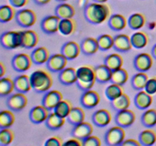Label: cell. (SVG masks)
Listing matches in <instances>:
<instances>
[{"instance_id":"obj_1","label":"cell","mask_w":156,"mask_h":146,"mask_svg":"<svg viewBox=\"0 0 156 146\" xmlns=\"http://www.w3.org/2000/svg\"><path fill=\"white\" fill-rule=\"evenodd\" d=\"M110 15V9L105 3L91 2L84 9V18L89 24L98 25L102 24Z\"/></svg>"},{"instance_id":"obj_2","label":"cell","mask_w":156,"mask_h":146,"mask_svg":"<svg viewBox=\"0 0 156 146\" xmlns=\"http://www.w3.org/2000/svg\"><path fill=\"white\" fill-rule=\"evenodd\" d=\"M32 89L38 94L46 93L53 85V78L48 71L38 69L33 71L30 76Z\"/></svg>"},{"instance_id":"obj_3","label":"cell","mask_w":156,"mask_h":146,"mask_svg":"<svg viewBox=\"0 0 156 146\" xmlns=\"http://www.w3.org/2000/svg\"><path fill=\"white\" fill-rule=\"evenodd\" d=\"M1 45L5 50H15L21 45V31H5L1 35Z\"/></svg>"},{"instance_id":"obj_4","label":"cell","mask_w":156,"mask_h":146,"mask_svg":"<svg viewBox=\"0 0 156 146\" xmlns=\"http://www.w3.org/2000/svg\"><path fill=\"white\" fill-rule=\"evenodd\" d=\"M125 131L119 126L110 128L105 135V144L110 146L121 145L125 140Z\"/></svg>"},{"instance_id":"obj_5","label":"cell","mask_w":156,"mask_h":146,"mask_svg":"<svg viewBox=\"0 0 156 146\" xmlns=\"http://www.w3.org/2000/svg\"><path fill=\"white\" fill-rule=\"evenodd\" d=\"M15 19L20 27L28 28L32 27L36 23L37 15L31 9H23L17 11Z\"/></svg>"},{"instance_id":"obj_6","label":"cell","mask_w":156,"mask_h":146,"mask_svg":"<svg viewBox=\"0 0 156 146\" xmlns=\"http://www.w3.org/2000/svg\"><path fill=\"white\" fill-rule=\"evenodd\" d=\"M27 105V98L25 94L17 92L8 97L6 100V106L9 109L14 112H20L23 110Z\"/></svg>"},{"instance_id":"obj_7","label":"cell","mask_w":156,"mask_h":146,"mask_svg":"<svg viewBox=\"0 0 156 146\" xmlns=\"http://www.w3.org/2000/svg\"><path fill=\"white\" fill-rule=\"evenodd\" d=\"M32 59L27 53H18L12 57V66L18 72H24L31 67Z\"/></svg>"},{"instance_id":"obj_8","label":"cell","mask_w":156,"mask_h":146,"mask_svg":"<svg viewBox=\"0 0 156 146\" xmlns=\"http://www.w3.org/2000/svg\"><path fill=\"white\" fill-rule=\"evenodd\" d=\"M68 61V59L61 53H56V54L50 55V58L46 62V66L47 69L51 72H59L66 67Z\"/></svg>"},{"instance_id":"obj_9","label":"cell","mask_w":156,"mask_h":146,"mask_svg":"<svg viewBox=\"0 0 156 146\" xmlns=\"http://www.w3.org/2000/svg\"><path fill=\"white\" fill-rule=\"evenodd\" d=\"M136 120V114L129 109L117 111L114 117V122L117 126L123 128H129Z\"/></svg>"},{"instance_id":"obj_10","label":"cell","mask_w":156,"mask_h":146,"mask_svg":"<svg viewBox=\"0 0 156 146\" xmlns=\"http://www.w3.org/2000/svg\"><path fill=\"white\" fill-rule=\"evenodd\" d=\"M153 65V59L152 55L146 53H139L133 59V67L135 69L141 72L149 71Z\"/></svg>"},{"instance_id":"obj_11","label":"cell","mask_w":156,"mask_h":146,"mask_svg":"<svg viewBox=\"0 0 156 146\" xmlns=\"http://www.w3.org/2000/svg\"><path fill=\"white\" fill-rule=\"evenodd\" d=\"M63 97L60 91L57 90H51L44 94L41 100V104L45 106L49 111H51L54 109L56 105L62 100Z\"/></svg>"},{"instance_id":"obj_12","label":"cell","mask_w":156,"mask_h":146,"mask_svg":"<svg viewBox=\"0 0 156 146\" xmlns=\"http://www.w3.org/2000/svg\"><path fill=\"white\" fill-rule=\"evenodd\" d=\"M101 97L98 93L93 90L84 91L81 95L80 103L82 107L87 109H91L94 108L100 103Z\"/></svg>"},{"instance_id":"obj_13","label":"cell","mask_w":156,"mask_h":146,"mask_svg":"<svg viewBox=\"0 0 156 146\" xmlns=\"http://www.w3.org/2000/svg\"><path fill=\"white\" fill-rule=\"evenodd\" d=\"M60 18L56 15H47L44 17L41 22V28L47 34H53L59 31Z\"/></svg>"},{"instance_id":"obj_14","label":"cell","mask_w":156,"mask_h":146,"mask_svg":"<svg viewBox=\"0 0 156 146\" xmlns=\"http://www.w3.org/2000/svg\"><path fill=\"white\" fill-rule=\"evenodd\" d=\"M92 132L93 126H91V123L83 121L82 123H79L76 126H73L71 135L72 137H74V138L82 141L87 137L90 136L92 134Z\"/></svg>"},{"instance_id":"obj_15","label":"cell","mask_w":156,"mask_h":146,"mask_svg":"<svg viewBox=\"0 0 156 146\" xmlns=\"http://www.w3.org/2000/svg\"><path fill=\"white\" fill-rule=\"evenodd\" d=\"M50 111L41 105L35 106L29 112V120L34 124H41L45 123L47 116L50 114Z\"/></svg>"},{"instance_id":"obj_16","label":"cell","mask_w":156,"mask_h":146,"mask_svg":"<svg viewBox=\"0 0 156 146\" xmlns=\"http://www.w3.org/2000/svg\"><path fill=\"white\" fill-rule=\"evenodd\" d=\"M91 121L97 127H106L111 121V114L106 109H98L91 116Z\"/></svg>"},{"instance_id":"obj_17","label":"cell","mask_w":156,"mask_h":146,"mask_svg":"<svg viewBox=\"0 0 156 146\" xmlns=\"http://www.w3.org/2000/svg\"><path fill=\"white\" fill-rule=\"evenodd\" d=\"M114 50L119 53H126L131 50L133 48L130 37L128 35L121 33L114 36Z\"/></svg>"},{"instance_id":"obj_18","label":"cell","mask_w":156,"mask_h":146,"mask_svg":"<svg viewBox=\"0 0 156 146\" xmlns=\"http://www.w3.org/2000/svg\"><path fill=\"white\" fill-rule=\"evenodd\" d=\"M60 53L69 61L73 60V59H76L79 56V53H81L80 45H79L75 41L66 42L61 47Z\"/></svg>"},{"instance_id":"obj_19","label":"cell","mask_w":156,"mask_h":146,"mask_svg":"<svg viewBox=\"0 0 156 146\" xmlns=\"http://www.w3.org/2000/svg\"><path fill=\"white\" fill-rule=\"evenodd\" d=\"M59 82L64 86H70L76 83L77 81V69L73 68V67H69L65 68L59 72L58 75Z\"/></svg>"},{"instance_id":"obj_20","label":"cell","mask_w":156,"mask_h":146,"mask_svg":"<svg viewBox=\"0 0 156 146\" xmlns=\"http://www.w3.org/2000/svg\"><path fill=\"white\" fill-rule=\"evenodd\" d=\"M21 47L30 50L33 49L37 45L39 41L38 34L34 30H24L21 31Z\"/></svg>"},{"instance_id":"obj_21","label":"cell","mask_w":156,"mask_h":146,"mask_svg":"<svg viewBox=\"0 0 156 146\" xmlns=\"http://www.w3.org/2000/svg\"><path fill=\"white\" fill-rule=\"evenodd\" d=\"M153 98L152 95L146 91H139L134 97V104L139 109L144 110L147 109L152 105Z\"/></svg>"},{"instance_id":"obj_22","label":"cell","mask_w":156,"mask_h":146,"mask_svg":"<svg viewBox=\"0 0 156 146\" xmlns=\"http://www.w3.org/2000/svg\"><path fill=\"white\" fill-rule=\"evenodd\" d=\"M81 52L85 56H92L99 50L97 39L94 37H85L80 43Z\"/></svg>"},{"instance_id":"obj_23","label":"cell","mask_w":156,"mask_h":146,"mask_svg":"<svg viewBox=\"0 0 156 146\" xmlns=\"http://www.w3.org/2000/svg\"><path fill=\"white\" fill-rule=\"evenodd\" d=\"M14 85L15 90L17 92L26 94L32 89L30 77L27 75H20L16 76L14 78Z\"/></svg>"},{"instance_id":"obj_24","label":"cell","mask_w":156,"mask_h":146,"mask_svg":"<svg viewBox=\"0 0 156 146\" xmlns=\"http://www.w3.org/2000/svg\"><path fill=\"white\" fill-rule=\"evenodd\" d=\"M30 58L32 62L35 65H42L46 63L50 58V52L46 47H37L30 53Z\"/></svg>"},{"instance_id":"obj_25","label":"cell","mask_w":156,"mask_h":146,"mask_svg":"<svg viewBox=\"0 0 156 146\" xmlns=\"http://www.w3.org/2000/svg\"><path fill=\"white\" fill-rule=\"evenodd\" d=\"M54 14L60 19L73 18L76 15V10L72 5L69 3L61 2L55 8Z\"/></svg>"},{"instance_id":"obj_26","label":"cell","mask_w":156,"mask_h":146,"mask_svg":"<svg viewBox=\"0 0 156 146\" xmlns=\"http://www.w3.org/2000/svg\"><path fill=\"white\" fill-rule=\"evenodd\" d=\"M95 72L96 82L101 84H105L110 82L113 71L105 64L98 65L94 68Z\"/></svg>"},{"instance_id":"obj_27","label":"cell","mask_w":156,"mask_h":146,"mask_svg":"<svg viewBox=\"0 0 156 146\" xmlns=\"http://www.w3.org/2000/svg\"><path fill=\"white\" fill-rule=\"evenodd\" d=\"M108 27L114 31H120L127 25V21L123 15L114 14L108 19Z\"/></svg>"},{"instance_id":"obj_28","label":"cell","mask_w":156,"mask_h":146,"mask_svg":"<svg viewBox=\"0 0 156 146\" xmlns=\"http://www.w3.org/2000/svg\"><path fill=\"white\" fill-rule=\"evenodd\" d=\"M66 118L59 116L56 113H50L45 121L47 129L52 131L59 130L65 124Z\"/></svg>"},{"instance_id":"obj_29","label":"cell","mask_w":156,"mask_h":146,"mask_svg":"<svg viewBox=\"0 0 156 146\" xmlns=\"http://www.w3.org/2000/svg\"><path fill=\"white\" fill-rule=\"evenodd\" d=\"M77 77L79 80L83 81V82H96L94 69L88 65H83L78 68Z\"/></svg>"},{"instance_id":"obj_30","label":"cell","mask_w":156,"mask_h":146,"mask_svg":"<svg viewBox=\"0 0 156 146\" xmlns=\"http://www.w3.org/2000/svg\"><path fill=\"white\" fill-rule=\"evenodd\" d=\"M104 64L107 65L112 71L122 68L123 65V59L120 55L117 53H111L108 55L104 60Z\"/></svg>"},{"instance_id":"obj_31","label":"cell","mask_w":156,"mask_h":146,"mask_svg":"<svg viewBox=\"0 0 156 146\" xmlns=\"http://www.w3.org/2000/svg\"><path fill=\"white\" fill-rule=\"evenodd\" d=\"M85 115L83 109L82 108L76 106V107L72 108L69 113L67 116L66 120L69 124L76 126V125L85 121Z\"/></svg>"},{"instance_id":"obj_32","label":"cell","mask_w":156,"mask_h":146,"mask_svg":"<svg viewBox=\"0 0 156 146\" xmlns=\"http://www.w3.org/2000/svg\"><path fill=\"white\" fill-rule=\"evenodd\" d=\"M149 80V77L146 72L139 71L134 75L131 78V85L132 88L136 91H142L146 88V85Z\"/></svg>"},{"instance_id":"obj_33","label":"cell","mask_w":156,"mask_h":146,"mask_svg":"<svg viewBox=\"0 0 156 146\" xmlns=\"http://www.w3.org/2000/svg\"><path fill=\"white\" fill-rule=\"evenodd\" d=\"M130 40L133 47L137 50L146 47L149 42L148 36L142 31H137L133 33L130 36Z\"/></svg>"},{"instance_id":"obj_34","label":"cell","mask_w":156,"mask_h":146,"mask_svg":"<svg viewBox=\"0 0 156 146\" xmlns=\"http://www.w3.org/2000/svg\"><path fill=\"white\" fill-rule=\"evenodd\" d=\"M139 141L141 145L151 146L156 142V133L152 129H145L139 135Z\"/></svg>"},{"instance_id":"obj_35","label":"cell","mask_w":156,"mask_h":146,"mask_svg":"<svg viewBox=\"0 0 156 146\" xmlns=\"http://www.w3.org/2000/svg\"><path fill=\"white\" fill-rule=\"evenodd\" d=\"M127 24L132 30H140L146 24V18L141 13H134L129 17Z\"/></svg>"},{"instance_id":"obj_36","label":"cell","mask_w":156,"mask_h":146,"mask_svg":"<svg viewBox=\"0 0 156 146\" xmlns=\"http://www.w3.org/2000/svg\"><path fill=\"white\" fill-rule=\"evenodd\" d=\"M111 102L112 108L117 112L123 110V109H128L129 106H130V98L127 94H124V93L119 97H117V99Z\"/></svg>"},{"instance_id":"obj_37","label":"cell","mask_w":156,"mask_h":146,"mask_svg":"<svg viewBox=\"0 0 156 146\" xmlns=\"http://www.w3.org/2000/svg\"><path fill=\"white\" fill-rule=\"evenodd\" d=\"M15 90L14 80L9 77H2L0 79V96L5 97L9 96Z\"/></svg>"},{"instance_id":"obj_38","label":"cell","mask_w":156,"mask_h":146,"mask_svg":"<svg viewBox=\"0 0 156 146\" xmlns=\"http://www.w3.org/2000/svg\"><path fill=\"white\" fill-rule=\"evenodd\" d=\"M128 78H129V75H128L126 70L123 68H120L113 71L110 82L113 84L123 86L128 81Z\"/></svg>"},{"instance_id":"obj_39","label":"cell","mask_w":156,"mask_h":146,"mask_svg":"<svg viewBox=\"0 0 156 146\" xmlns=\"http://www.w3.org/2000/svg\"><path fill=\"white\" fill-rule=\"evenodd\" d=\"M76 29V22L73 18H66L61 19L59 21V31L62 35L68 36L72 34Z\"/></svg>"},{"instance_id":"obj_40","label":"cell","mask_w":156,"mask_h":146,"mask_svg":"<svg viewBox=\"0 0 156 146\" xmlns=\"http://www.w3.org/2000/svg\"><path fill=\"white\" fill-rule=\"evenodd\" d=\"M15 121V117L11 110H2L0 113V128L7 129L13 126Z\"/></svg>"},{"instance_id":"obj_41","label":"cell","mask_w":156,"mask_h":146,"mask_svg":"<svg viewBox=\"0 0 156 146\" xmlns=\"http://www.w3.org/2000/svg\"><path fill=\"white\" fill-rule=\"evenodd\" d=\"M142 124L146 128H152L156 125V109H146L141 116Z\"/></svg>"},{"instance_id":"obj_42","label":"cell","mask_w":156,"mask_h":146,"mask_svg":"<svg viewBox=\"0 0 156 146\" xmlns=\"http://www.w3.org/2000/svg\"><path fill=\"white\" fill-rule=\"evenodd\" d=\"M15 7L9 5H3L0 7V21L2 23H7L15 18Z\"/></svg>"},{"instance_id":"obj_43","label":"cell","mask_w":156,"mask_h":146,"mask_svg":"<svg viewBox=\"0 0 156 146\" xmlns=\"http://www.w3.org/2000/svg\"><path fill=\"white\" fill-rule=\"evenodd\" d=\"M98 44L99 50L101 51H108L114 47V37L110 34H101L98 36Z\"/></svg>"},{"instance_id":"obj_44","label":"cell","mask_w":156,"mask_h":146,"mask_svg":"<svg viewBox=\"0 0 156 146\" xmlns=\"http://www.w3.org/2000/svg\"><path fill=\"white\" fill-rule=\"evenodd\" d=\"M72 108L73 106H72L71 102L69 101L68 100H62L56 105V107L53 109V112L56 113L59 116L66 119Z\"/></svg>"},{"instance_id":"obj_45","label":"cell","mask_w":156,"mask_h":146,"mask_svg":"<svg viewBox=\"0 0 156 146\" xmlns=\"http://www.w3.org/2000/svg\"><path fill=\"white\" fill-rule=\"evenodd\" d=\"M123 94V91L122 86L116 85V84L111 83V85L107 87V88L105 89V95L110 101L115 100Z\"/></svg>"},{"instance_id":"obj_46","label":"cell","mask_w":156,"mask_h":146,"mask_svg":"<svg viewBox=\"0 0 156 146\" xmlns=\"http://www.w3.org/2000/svg\"><path fill=\"white\" fill-rule=\"evenodd\" d=\"M14 140V132L9 128L1 129L0 131V144L1 146L9 145Z\"/></svg>"},{"instance_id":"obj_47","label":"cell","mask_w":156,"mask_h":146,"mask_svg":"<svg viewBox=\"0 0 156 146\" xmlns=\"http://www.w3.org/2000/svg\"><path fill=\"white\" fill-rule=\"evenodd\" d=\"M101 142L98 137L90 135L82 140V146H101Z\"/></svg>"},{"instance_id":"obj_48","label":"cell","mask_w":156,"mask_h":146,"mask_svg":"<svg viewBox=\"0 0 156 146\" xmlns=\"http://www.w3.org/2000/svg\"><path fill=\"white\" fill-rule=\"evenodd\" d=\"M144 90L151 95L156 94V77L149 78Z\"/></svg>"},{"instance_id":"obj_49","label":"cell","mask_w":156,"mask_h":146,"mask_svg":"<svg viewBox=\"0 0 156 146\" xmlns=\"http://www.w3.org/2000/svg\"><path fill=\"white\" fill-rule=\"evenodd\" d=\"M94 83L95 82H83V81H81L77 79L76 84V86L78 87V88L81 90L82 91H88V90H91V88H93V86L94 85Z\"/></svg>"},{"instance_id":"obj_50","label":"cell","mask_w":156,"mask_h":146,"mask_svg":"<svg viewBox=\"0 0 156 146\" xmlns=\"http://www.w3.org/2000/svg\"><path fill=\"white\" fill-rule=\"evenodd\" d=\"M63 143L62 141V138L57 136H53L51 138H48L46 141L44 145L45 146H60L62 145Z\"/></svg>"},{"instance_id":"obj_51","label":"cell","mask_w":156,"mask_h":146,"mask_svg":"<svg viewBox=\"0 0 156 146\" xmlns=\"http://www.w3.org/2000/svg\"><path fill=\"white\" fill-rule=\"evenodd\" d=\"M11 5L15 8H22L28 2V0H9Z\"/></svg>"},{"instance_id":"obj_52","label":"cell","mask_w":156,"mask_h":146,"mask_svg":"<svg viewBox=\"0 0 156 146\" xmlns=\"http://www.w3.org/2000/svg\"><path fill=\"white\" fill-rule=\"evenodd\" d=\"M62 145H77V146H82V141L78 139V138L73 137L72 138L69 139L66 142L63 143Z\"/></svg>"},{"instance_id":"obj_53","label":"cell","mask_w":156,"mask_h":146,"mask_svg":"<svg viewBox=\"0 0 156 146\" xmlns=\"http://www.w3.org/2000/svg\"><path fill=\"white\" fill-rule=\"evenodd\" d=\"M121 145L123 146H140L141 145L139 140L133 139V138H129V139L124 140L122 143Z\"/></svg>"},{"instance_id":"obj_54","label":"cell","mask_w":156,"mask_h":146,"mask_svg":"<svg viewBox=\"0 0 156 146\" xmlns=\"http://www.w3.org/2000/svg\"><path fill=\"white\" fill-rule=\"evenodd\" d=\"M51 0H34L35 4L38 5H44L48 4Z\"/></svg>"},{"instance_id":"obj_55","label":"cell","mask_w":156,"mask_h":146,"mask_svg":"<svg viewBox=\"0 0 156 146\" xmlns=\"http://www.w3.org/2000/svg\"><path fill=\"white\" fill-rule=\"evenodd\" d=\"M6 72V68L2 62H0V78H2L5 73Z\"/></svg>"},{"instance_id":"obj_56","label":"cell","mask_w":156,"mask_h":146,"mask_svg":"<svg viewBox=\"0 0 156 146\" xmlns=\"http://www.w3.org/2000/svg\"><path fill=\"white\" fill-rule=\"evenodd\" d=\"M151 53H152V57L155 58V59H156V43L153 46V47H152V51H151Z\"/></svg>"},{"instance_id":"obj_57","label":"cell","mask_w":156,"mask_h":146,"mask_svg":"<svg viewBox=\"0 0 156 146\" xmlns=\"http://www.w3.org/2000/svg\"><path fill=\"white\" fill-rule=\"evenodd\" d=\"M93 2H99V3H105L106 2H108V0H92Z\"/></svg>"},{"instance_id":"obj_58","label":"cell","mask_w":156,"mask_h":146,"mask_svg":"<svg viewBox=\"0 0 156 146\" xmlns=\"http://www.w3.org/2000/svg\"><path fill=\"white\" fill-rule=\"evenodd\" d=\"M56 1L59 2H66L67 0H56Z\"/></svg>"}]
</instances>
